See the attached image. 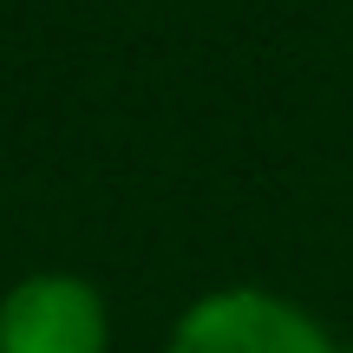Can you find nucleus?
Here are the masks:
<instances>
[{
	"instance_id": "2",
	"label": "nucleus",
	"mask_w": 353,
	"mask_h": 353,
	"mask_svg": "<svg viewBox=\"0 0 353 353\" xmlns=\"http://www.w3.org/2000/svg\"><path fill=\"white\" fill-rule=\"evenodd\" d=\"M0 353H112V307L72 268H33L0 294Z\"/></svg>"
},
{
	"instance_id": "1",
	"label": "nucleus",
	"mask_w": 353,
	"mask_h": 353,
	"mask_svg": "<svg viewBox=\"0 0 353 353\" xmlns=\"http://www.w3.org/2000/svg\"><path fill=\"white\" fill-rule=\"evenodd\" d=\"M164 353H341V341L301 301L255 281H229V288L196 294L170 321Z\"/></svg>"
},
{
	"instance_id": "3",
	"label": "nucleus",
	"mask_w": 353,
	"mask_h": 353,
	"mask_svg": "<svg viewBox=\"0 0 353 353\" xmlns=\"http://www.w3.org/2000/svg\"><path fill=\"white\" fill-rule=\"evenodd\" d=\"M341 353H353V347H341Z\"/></svg>"
}]
</instances>
